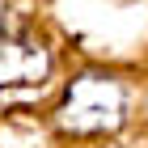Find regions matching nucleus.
I'll return each mask as SVG.
<instances>
[{"label":"nucleus","mask_w":148,"mask_h":148,"mask_svg":"<svg viewBox=\"0 0 148 148\" xmlns=\"http://www.w3.org/2000/svg\"><path fill=\"white\" fill-rule=\"evenodd\" d=\"M47 72H51V55H47L42 42L0 34V93L34 89V85L47 80Z\"/></svg>","instance_id":"f03ea898"},{"label":"nucleus","mask_w":148,"mask_h":148,"mask_svg":"<svg viewBox=\"0 0 148 148\" xmlns=\"http://www.w3.org/2000/svg\"><path fill=\"white\" fill-rule=\"evenodd\" d=\"M127 114V93L123 85L106 72H85L68 85L64 106H59V127L64 131H114Z\"/></svg>","instance_id":"f257e3e1"}]
</instances>
